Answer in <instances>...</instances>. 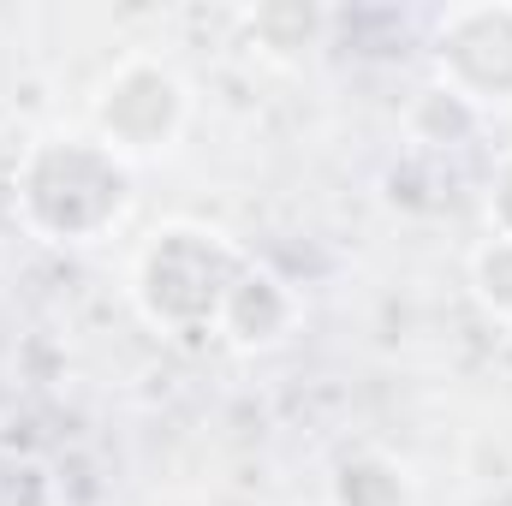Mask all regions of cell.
Segmentation results:
<instances>
[{
    "label": "cell",
    "instance_id": "1",
    "mask_svg": "<svg viewBox=\"0 0 512 506\" xmlns=\"http://www.w3.org/2000/svg\"><path fill=\"white\" fill-rule=\"evenodd\" d=\"M12 209L42 245H102L131 209V161L96 131H42L12 167Z\"/></svg>",
    "mask_w": 512,
    "mask_h": 506
},
{
    "label": "cell",
    "instance_id": "4",
    "mask_svg": "<svg viewBox=\"0 0 512 506\" xmlns=\"http://www.w3.org/2000/svg\"><path fill=\"white\" fill-rule=\"evenodd\" d=\"M429 84L453 90L465 108L507 114L512 108V6L507 0H477V6H447L429 30Z\"/></svg>",
    "mask_w": 512,
    "mask_h": 506
},
{
    "label": "cell",
    "instance_id": "3",
    "mask_svg": "<svg viewBox=\"0 0 512 506\" xmlns=\"http://www.w3.org/2000/svg\"><path fill=\"white\" fill-rule=\"evenodd\" d=\"M185 126H191V84L155 54H126L90 96V131L131 167L179 149Z\"/></svg>",
    "mask_w": 512,
    "mask_h": 506
},
{
    "label": "cell",
    "instance_id": "8",
    "mask_svg": "<svg viewBox=\"0 0 512 506\" xmlns=\"http://www.w3.org/2000/svg\"><path fill=\"white\" fill-rule=\"evenodd\" d=\"M471 292H477V304L501 322V328H512V239H483L477 251H471Z\"/></svg>",
    "mask_w": 512,
    "mask_h": 506
},
{
    "label": "cell",
    "instance_id": "6",
    "mask_svg": "<svg viewBox=\"0 0 512 506\" xmlns=\"http://www.w3.org/2000/svg\"><path fill=\"white\" fill-rule=\"evenodd\" d=\"M328 501L334 506H417V483H411V471L393 453L364 447V453H352V459L334 465Z\"/></svg>",
    "mask_w": 512,
    "mask_h": 506
},
{
    "label": "cell",
    "instance_id": "2",
    "mask_svg": "<svg viewBox=\"0 0 512 506\" xmlns=\"http://www.w3.org/2000/svg\"><path fill=\"white\" fill-rule=\"evenodd\" d=\"M256 256L203 221H167L143 239L131 262V298L143 322L179 346H215L233 286Z\"/></svg>",
    "mask_w": 512,
    "mask_h": 506
},
{
    "label": "cell",
    "instance_id": "9",
    "mask_svg": "<svg viewBox=\"0 0 512 506\" xmlns=\"http://www.w3.org/2000/svg\"><path fill=\"white\" fill-rule=\"evenodd\" d=\"M251 36L268 48V54H310L316 42H322V12H310V6H262L251 12Z\"/></svg>",
    "mask_w": 512,
    "mask_h": 506
},
{
    "label": "cell",
    "instance_id": "11",
    "mask_svg": "<svg viewBox=\"0 0 512 506\" xmlns=\"http://www.w3.org/2000/svg\"><path fill=\"white\" fill-rule=\"evenodd\" d=\"M483 221L495 239H512V149L495 155L489 167V185H483Z\"/></svg>",
    "mask_w": 512,
    "mask_h": 506
},
{
    "label": "cell",
    "instance_id": "10",
    "mask_svg": "<svg viewBox=\"0 0 512 506\" xmlns=\"http://www.w3.org/2000/svg\"><path fill=\"white\" fill-rule=\"evenodd\" d=\"M54 477L42 459H18V453H0V506H54Z\"/></svg>",
    "mask_w": 512,
    "mask_h": 506
},
{
    "label": "cell",
    "instance_id": "5",
    "mask_svg": "<svg viewBox=\"0 0 512 506\" xmlns=\"http://www.w3.org/2000/svg\"><path fill=\"white\" fill-rule=\"evenodd\" d=\"M298 322H304L298 292H292L274 268L251 262L245 280H239L233 298H227V316H221V340H215V346H227V352H239V358H262V352H280V346L298 334Z\"/></svg>",
    "mask_w": 512,
    "mask_h": 506
},
{
    "label": "cell",
    "instance_id": "7",
    "mask_svg": "<svg viewBox=\"0 0 512 506\" xmlns=\"http://www.w3.org/2000/svg\"><path fill=\"white\" fill-rule=\"evenodd\" d=\"M405 131H411V143H423V149H459V143H471V137L483 131V114L465 108L453 90L423 84V90L411 96V108H405Z\"/></svg>",
    "mask_w": 512,
    "mask_h": 506
}]
</instances>
